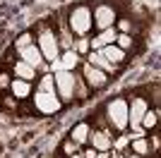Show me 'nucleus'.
<instances>
[{
	"instance_id": "1",
	"label": "nucleus",
	"mask_w": 161,
	"mask_h": 158,
	"mask_svg": "<svg viewBox=\"0 0 161 158\" xmlns=\"http://www.w3.org/2000/svg\"><path fill=\"white\" fill-rule=\"evenodd\" d=\"M106 115H108V122L118 132L128 129V101L125 98H113L106 105Z\"/></svg>"
},
{
	"instance_id": "2",
	"label": "nucleus",
	"mask_w": 161,
	"mask_h": 158,
	"mask_svg": "<svg viewBox=\"0 0 161 158\" xmlns=\"http://www.w3.org/2000/svg\"><path fill=\"white\" fill-rule=\"evenodd\" d=\"M92 24H94V19H92V10H89V7L80 5L70 12V29H72L77 36H87Z\"/></svg>"
},
{
	"instance_id": "3",
	"label": "nucleus",
	"mask_w": 161,
	"mask_h": 158,
	"mask_svg": "<svg viewBox=\"0 0 161 158\" xmlns=\"http://www.w3.org/2000/svg\"><path fill=\"white\" fill-rule=\"evenodd\" d=\"M147 101L144 98H132V103H128V127H132L137 134L142 137V118H144V113H147Z\"/></svg>"
},
{
	"instance_id": "4",
	"label": "nucleus",
	"mask_w": 161,
	"mask_h": 158,
	"mask_svg": "<svg viewBox=\"0 0 161 158\" xmlns=\"http://www.w3.org/2000/svg\"><path fill=\"white\" fill-rule=\"evenodd\" d=\"M53 82H55L58 98H60V101H72V96H75V74L63 70V72L53 74Z\"/></svg>"
},
{
	"instance_id": "5",
	"label": "nucleus",
	"mask_w": 161,
	"mask_h": 158,
	"mask_svg": "<svg viewBox=\"0 0 161 158\" xmlns=\"http://www.w3.org/2000/svg\"><path fill=\"white\" fill-rule=\"evenodd\" d=\"M34 105H36V110L43 113V115H53V113L60 110L63 101L58 98V93H46V91H36V96H34Z\"/></svg>"
},
{
	"instance_id": "6",
	"label": "nucleus",
	"mask_w": 161,
	"mask_h": 158,
	"mask_svg": "<svg viewBox=\"0 0 161 158\" xmlns=\"http://www.w3.org/2000/svg\"><path fill=\"white\" fill-rule=\"evenodd\" d=\"M39 50L41 55L48 60V62H53V60H58L60 55H58V39H55V34L53 31H41L39 36Z\"/></svg>"
},
{
	"instance_id": "7",
	"label": "nucleus",
	"mask_w": 161,
	"mask_h": 158,
	"mask_svg": "<svg viewBox=\"0 0 161 158\" xmlns=\"http://www.w3.org/2000/svg\"><path fill=\"white\" fill-rule=\"evenodd\" d=\"M92 19H94V24L103 31V29H108V26L115 24V10L111 5H99L94 10V17H92Z\"/></svg>"
},
{
	"instance_id": "8",
	"label": "nucleus",
	"mask_w": 161,
	"mask_h": 158,
	"mask_svg": "<svg viewBox=\"0 0 161 158\" xmlns=\"http://www.w3.org/2000/svg\"><path fill=\"white\" fill-rule=\"evenodd\" d=\"M84 79L89 82V86H92V89H101V86H106L108 74H106V72H101L99 67H94V65H89V62H84Z\"/></svg>"
},
{
	"instance_id": "9",
	"label": "nucleus",
	"mask_w": 161,
	"mask_h": 158,
	"mask_svg": "<svg viewBox=\"0 0 161 158\" xmlns=\"http://www.w3.org/2000/svg\"><path fill=\"white\" fill-rule=\"evenodd\" d=\"M115 36H118L115 26H108V29H103L96 39H89V48H92V50H101L103 46H111V43L115 41Z\"/></svg>"
},
{
	"instance_id": "10",
	"label": "nucleus",
	"mask_w": 161,
	"mask_h": 158,
	"mask_svg": "<svg viewBox=\"0 0 161 158\" xmlns=\"http://www.w3.org/2000/svg\"><path fill=\"white\" fill-rule=\"evenodd\" d=\"M19 60L29 62L31 67H39L41 60H43V55H41L39 46H36V43H31V46H27V48H22V50H19Z\"/></svg>"
},
{
	"instance_id": "11",
	"label": "nucleus",
	"mask_w": 161,
	"mask_h": 158,
	"mask_svg": "<svg viewBox=\"0 0 161 158\" xmlns=\"http://www.w3.org/2000/svg\"><path fill=\"white\" fill-rule=\"evenodd\" d=\"M99 53L108 60V62H111V65H118V62H123V60H125V50H123V48H118L115 43H111V46H103Z\"/></svg>"
},
{
	"instance_id": "12",
	"label": "nucleus",
	"mask_w": 161,
	"mask_h": 158,
	"mask_svg": "<svg viewBox=\"0 0 161 158\" xmlns=\"http://www.w3.org/2000/svg\"><path fill=\"white\" fill-rule=\"evenodd\" d=\"M89 65H94V67H99L101 72H106V74H113L115 72V65H111V62H108L106 58H103V55H101L99 50H92L89 53Z\"/></svg>"
},
{
	"instance_id": "13",
	"label": "nucleus",
	"mask_w": 161,
	"mask_h": 158,
	"mask_svg": "<svg viewBox=\"0 0 161 158\" xmlns=\"http://www.w3.org/2000/svg\"><path fill=\"white\" fill-rule=\"evenodd\" d=\"M89 141H92V149H96L99 153H101V151H108V149H111V144H113L106 132H94V134L89 132Z\"/></svg>"
},
{
	"instance_id": "14",
	"label": "nucleus",
	"mask_w": 161,
	"mask_h": 158,
	"mask_svg": "<svg viewBox=\"0 0 161 158\" xmlns=\"http://www.w3.org/2000/svg\"><path fill=\"white\" fill-rule=\"evenodd\" d=\"M14 77L24 79V82H31V79L36 77V67H31L29 62H24V60H17V62H14Z\"/></svg>"
},
{
	"instance_id": "15",
	"label": "nucleus",
	"mask_w": 161,
	"mask_h": 158,
	"mask_svg": "<svg viewBox=\"0 0 161 158\" xmlns=\"http://www.w3.org/2000/svg\"><path fill=\"white\" fill-rule=\"evenodd\" d=\"M10 91H12L14 98H27L31 93V82H24V79H12L10 82Z\"/></svg>"
},
{
	"instance_id": "16",
	"label": "nucleus",
	"mask_w": 161,
	"mask_h": 158,
	"mask_svg": "<svg viewBox=\"0 0 161 158\" xmlns=\"http://www.w3.org/2000/svg\"><path fill=\"white\" fill-rule=\"evenodd\" d=\"M58 62H60V72H63V70H65V72H72L75 67H77V62H80V55L70 48L63 58H58Z\"/></svg>"
},
{
	"instance_id": "17",
	"label": "nucleus",
	"mask_w": 161,
	"mask_h": 158,
	"mask_svg": "<svg viewBox=\"0 0 161 158\" xmlns=\"http://www.w3.org/2000/svg\"><path fill=\"white\" fill-rule=\"evenodd\" d=\"M89 125L87 122H80V125H75V129L70 132V139H72L75 144H84V141H87L89 139Z\"/></svg>"
},
{
	"instance_id": "18",
	"label": "nucleus",
	"mask_w": 161,
	"mask_h": 158,
	"mask_svg": "<svg viewBox=\"0 0 161 158\" xmlns=\"http://www.w3.org/2000/svg\"><path fill=\"white\" fill-rule=\"evenodd\" d=\"M39 91H46V93H53V91H55L53 74H46V77H41V82H39Z\"/></svg>"
},
{
	"instance_id": "19",
	"label": "nucleus",
	"mask_w": 161,
	"mask_h": 158,
	"mask_svg": "<svg viewBox=\"0 0 161 158\" xmlns=\"http://www.w3.org/2000/svg\"><path fill=\"white\" fill-rule=\"evenodd\" d=\"M152 127H156V110H149L144 113V118H142V129H152Z\"/></svg>"
},
{
	"instance_id": "20",
	"label": "nucleus",
	"mask_w": 161,
	"mask_h": 158,
	"mask_svg": "<svg viewBox=\"0 0 161 158\" xmlns=\"http://www.w3.org/2000/svg\"><path fill=\"white\" fill-rule=\"evenodd\" d=\"M149 151V144H147V139H135L132 141V153H137V156H144V153Z\"/></svg>"
},
{
	"instance_id": "21",
	"label": "nucleus",
	"mask_w": 161,
	"mask_h": 158,
	"mask_svg": "<svg viewBox=\"0 0 161 158\" xmlns=\"http://www.w3.org/2000/svg\"><path fill=\"white\" fill-rule=\"evenodd\" d=\"M72 50L77 53V55H84V53H89V50H92V48H89V39H84V36H82V39L75 43Z\"/></svg>"
},
{
	"instance_id": "22",
	"label": "nucleus",
	"mask_w": 161,
	"mask_h": 158,
	"mask_svg": "<svg viewBox=\"0 0 161 158\" xmlns=\"http://www.w3.org/2000/svg\"><path fill=\"white\" fill-rule=\"evenodd\" d=\"M115 41H118L115 46L123 48V50H128V48L132 46V39H130V34H118V36H115Z\"/></svg>"
},
{
	"instance_id": "23",
	"label": "nucleus",
	"mask_w": 161,
	"mask_h": 158,
	"mask_svg": "<svg viewBox=\"0 0 161 158\" xmlns=\"http://www.w3.org/2000/svg\"><path fill=\"white\" fill-rule=\"evenodd\" d=\"M31 46V34H22L19 39H17V50H22V48Z\"/></svg>"
},
{
	"instance_id": "24",
	"label": "nucleus",
	"mask_w": 161,
	"mask_h": 158,
	"mask_svg": "<svg viewBox=\"0 0 161 158\" xmlns=\"http://www.w3.org/2000/svg\"><path fill=\"white\" fill-rule=\"evenodd\" d=\"M130 29H132V22L130 19H118V31L120 34H130Z\"/></svg>"
},
{
	"instance_id": "25",
	"label": "nucleus",
	"mask_w": 161,
	"mask_h": 158,
	"mask_svg": "<svg viewBox=\"0 0 161 158\" xmlns=\"http://www.w3.org/2000/svg\"><path fill=\"white\" fill-rule=\"evenodd\" d=\"M128 144H130V139H128V137H120V139H115V149H125Z\"/></svg>"
},
{
	"instance_id": "26",
	"label": "nucleus",
	"mask_w": 161,
	"mask_h": 158,
	"mask_svg": "<svg viewBox=\"0 0 161 158\" xmlns=\"http://www.w3.org/2000/svg\"><path fill=\"white\" fill-rule=\"evenodd\" d=\"M63 149H65V153H72V151H75V149H77V144H75L72 139H70V141H67V144H65V146H63Z\"/></svg>"
},
{
	"instance_id": "27",
	"label": "nucleus",
	"mask_w": 161,
	"mask_h": 158,
	"mask_svg": "<svg viewBox=\"0 0 161 158\" xmlns=\"http://www.w3.org/2000/svg\"><path fill=\"white\" fill-rule=\"evenodd\" d=\"M96 156H99V151H96V149H89V151L82 153V158H96Z\"/></svg>"
},
{
	"instance_id": "28",
	"label": "nucleus",
	"mask_w": 161,
	"mask_h": 158,
	"mask_svg": "<svg viewBox=\"0 0 161 158\" xmlns=\"http://www.w3.org/2000/svg\"><path fill=\"white\" fill-rule=\"evenodd\" d=\"M0 86H10V77L7 74H0Z\"/></svg>"
},
{
	"instance_id": "29",
	"label": "nucleus",
	"mask_w": 161,
	"mask_h": 158,
	"mask_svg": "<svg viewBox=\"0 0 161 158\" xmlns=\"http://www.w3.org/2000/svg\"><path fill=\"white\" fill-rule=\"evenodd\" d=\"M128 158H142V156H137V153H130V156Z\"/></svg>"
},
{
	"instance_id": "30",
	"label": "nucleus",
	"mask_w": 161,
	"mask_h": 158,
	"mask_svg": "<svg viewBox=\"0 0 161 158\" xmlns=\"http://www.w3.org/2000/svg\"><path fill=\"white\" fill-rule=\"evenodd\" d=\"M70 158H82V156H80V153H77V156H70Z\"/></svg>"
},
{
	"instance_id": "31",
	"label": "nucleus",
	"mask_w": 161,
	"mask_h": 158,
	"mask_svg": "<svg viewBox=\"0 0 161 158\" xmlns=\"http://www.w3.org/2000/svg\"><path fill=\"white\" fill-rule=\"evenodd\" d=\"M113 158H120V156H113Z\"/></svg>"
}]
</instances>
